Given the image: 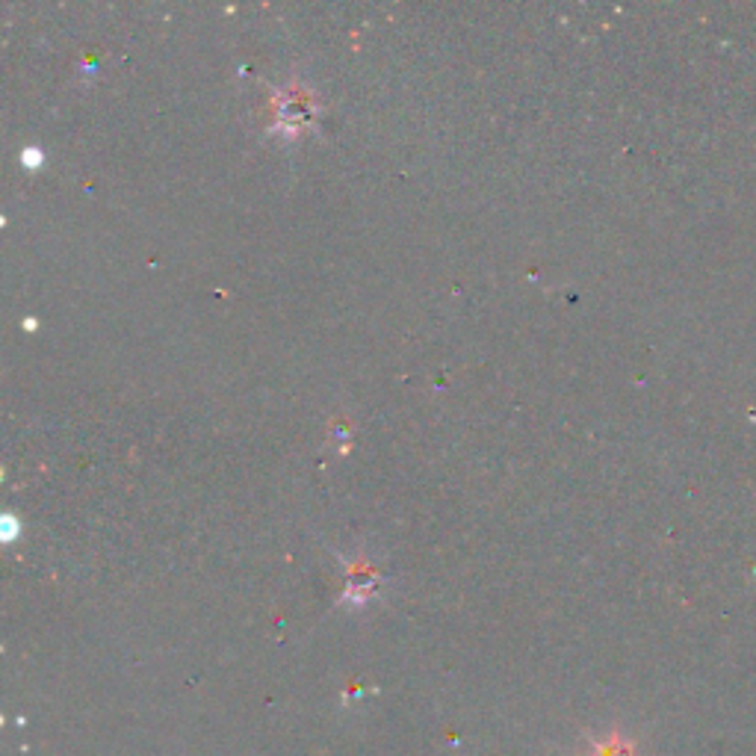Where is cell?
I'll use <instances>...</instances> for the list:
<instances>
[{
    "instance_id": "1",
    "label": "cell",
    "mask_w": 756,
    "mask_h": 756,
    "mask_svg": "<svg viewBox=\"0 0 756 756\" xmlns=\"http://www.w3.org/2000/svg\"><path fill=\"white\" fill-rule=\"evenodd\" d=\"M597 756H635V747L630 745V742H624L621 736H612V742H609Z\"/></svg>"
}]
</instances>
